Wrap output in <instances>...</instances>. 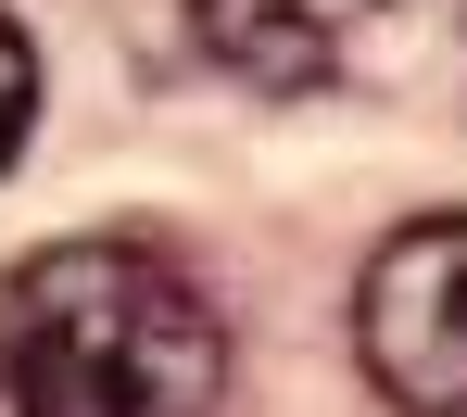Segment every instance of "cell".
I'll use <instances>...</instances> for the list:
<instances>
[{
    "instance_id": "2",
    "label": "cell",
    "mask_w": 467,
    "mask_h": 417,
    "mask_svg": "<svg viewBox=\"0 0 467 417\" xmlns=\"http://www.w3.org/2000/svg\"><path fill=\"white\" fill-rule=\"evenodd\" d=\"M354 354L404 417H467V215H404L367 253Z\"/></svg>"
},
{
    "instance_id": "3",
    "label": "cell",
    "mask_w": 467,
    "mask_h": 417,
    "mask_svg": "<svg viewBox=\"0 0 467 417\" xmlns=\"http://www.w3.org/2000/svg\"><path fill=\"white\" fill-rule=\"evenodd\" d=\"M379 0H190V38L228 64L240 89H316L354 64Z\"/></svg>"
},
{
    "instance_id": "4",
    "label": "cell",
    "mask_w": 467,
    "mask_h": 417,
    "mask_svg": "<svg viewBox=\"0 0 467 417\" xmlns=\"http://www.w3.org/2000/svg\"><path fill=\"white\" fill-rule=\"evenodd\" d=\"M26 127H38V38L0 13V177H13V152H26Z\"/></svg>"
},
{
    "instance_id": "1",
    "label": "cell",
    "mask_w": 467,
    "mask_h": 417,
    "mask_svg": "<svg viewBox=\"0 0 467 417\" xmlns=\"http://www.w3.org/2000/svg\"><path fill=\"white\" fill-rule=\"evenodd\" d=\"M228 329L140 241H51L0 278V417H215Z\"/></svg>"
}]
</instances>
